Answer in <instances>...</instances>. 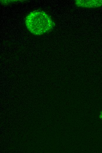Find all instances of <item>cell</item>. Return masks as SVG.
I'll return each instance as SVG.
<instances>
[{
	"instance_id": "6da1fadb",
	"label": "cell",
	"mask_w": 102,
	"mask_h": 153,
	"mask_svg": "<svg viewBox=\"0 0 102 153\" xmlns=\"http://www.w3.org/2000/svg\"><path fill=\"white\" fill-rule=\"evenodd\" d=\"M25 24L28 30L35 35L47 33L55 26L50 16L39 10L33 11L28 14L25 19Z\"/></svg>"
},
{
	"instance_id": "7a4b0ae2",
	"label": "cell",
	"mask_w": 102,
	"mask_h": 153,
	"mask_svg": "<svg viewBox=\"0 0 102 153\" xmlns=\"http://www.w3.org/2000/svg\"><path fill=\"white\" fill-rule=\"evenodd\" d=\"M76 6L81 8H95L102 6V0H75Z\"/></svg>"
}]
</instances>
